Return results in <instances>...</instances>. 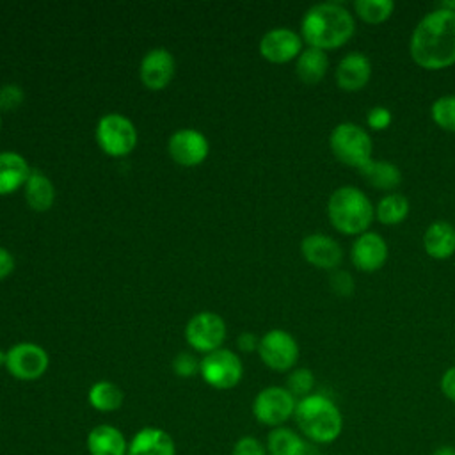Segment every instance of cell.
I'll list each match as a JSON object with an SVG mask.
<instances>
[{"label": "cell", "mask_w": 455, "mask_h": 455, "mask_svg": "<svg viewBox=\"0 0 455 455\" xmlns=\"http://www.w3.org/2000/svg\"><path fill=\"white\" fill-rule=\"evenodd\" d=\"M302 258L322 270H336L343 261V249L336 238L323 233H311L300 242Z\"/></svg>", "instance_id": "obj_16"}, {"label": "cell", "mask_w": 455, "mask_h": 455, "mask_svg": "<svg viewBox=\"0 0 455 455\" xmlns=\"http://www.w3.org/2000/svg\"><path fill=\"white\" fill-rule=\"evenodd\" d=\"M421 242L432 259H450L455 254V226L448 220H434L425 229Z\"/></svg>", "instance_id": "obj_20"}, {"label": "cell", "mask_w": 455, "mask_h": 455, "mask_svg": "<svg viewBox=\"0 0 455 455\" xmlns=\"http://www.w3.org/2000/svg\"><path fill=\"white\" fill-rule=\"evenodd\" d=\"M236 345L242 352H258V347H259V338L252 332H242L238 338H236Z\"/></svg>", "instance_id": "obj_38"}, {"label": "cell", "mask_w": 455, "mask_h": 455, "mask_svg": "<svg viewBox=\"0 0 455 455\" xmlns=\"http://www.w3.org/2000/svg\"><path fill=\"white\" fill-rule=\"evenodd\" d=\"M295 423L309 441L329 444L336 441L343 430V414L338 405L320 393H311L297 400Z\"/></svg>", "instance_id": "obj_4"}, {"label": "cell", "mask_w": 455, "mask_h": 455, "mask_svg": "<svg viewBox=\"0 0 455 455\" xmlns=\"http://www.w3.org/2000/svg\"><path fill=\"white\" fill-rule=\"evenodd\" d=\"M5 361H7V352L0 348V366H5Z\"/></svg>", "instance_id": "obj_41"}, {"label": "cell", "mask_w": 455, "mask_h": 455, "mask_svg": "<svg viewBox=\"0 0 455 455\" xmlns=\"http://www.w3.org/2000/svg\"><path fill=\"white\" fill-rule=\"evenodd\" d=\"M430 117L444 132L455 133V94H444L432 101Z\"/></svg>", "instance_id": "obj_29"}, {"label": "cell", "mask_w": 455, "mask_h": 455, "mask_svg": "<svg viewBox=\"0 0 455 455\" xmlns=\"http://www.w3.org/2000/svg\"><path fill=\"white\" fill-rule=\"evenodd\" d=\"M371 78V60L363 52H348L341 57L334 69L336 85L345 92H357L368 85Z\"/></svg>", "instance_id": "obj_17"}, {"label": "cell", "mask_w": 455, "mask_h": 455, "mask_svg": "<svg viewBox=\"0 0 455 455\" xmlns=\"http://www.w3.org/2000/svg\"><path fill=\"white\" fill-rule=\"evenodd\" d=\"M96 142L100 149L114 158L130 155L137 146V128L135 124L123 114L110 112L98 119Z\"/></svg>", "instance_id": "obj_6"}, {"label": "cell", "mask_w": 455, "mask_h": 455, "mask_svg": "<svg viewBox=\"0 0 455 455\" xmlns=\"http://www.w3.org/2000/svg\"><path fill=\"white\" fill-rule=\"evenodd\" d=\"M359 172L366 183L387 194L395 192V188L402 183L400 167L387 160H370L363 169H359Z\"/></svg>", "instance_id": "obj_24"}, {"label": "cell", "mask_w": 455, "mask_h": 455, "mask_svg": "<svg viewBox=\"0 0 455 455\" xmlns=\"http://www.w3.org/2000/svg\"><path fill=\"white\" fill-rule=\"evenodd\" d=\"M268 455H307L309 446L295 430L288 427L272 428L267 435Z\"/></svg>", "instance_id": "obj_25"}, {"label": "cell", "mask_w": 455, "mask_h": 455, "mask_svg": "<svg viewBox=\"0 0 455 455\" xmlns=\"http://www.w3.org/2000/svg\"><path fill=\"white\" fill-rule=\"evenodd\" d=\"M0 128H2V114H0Z\"/></svg>", "instance_id": "obj_42"}, {"label": "cell", "mask_w": 455, "mask_h": 455, "mask_svg": "<svg viewBox=\"0 0 455 455\" xmlns=\"http://www.w3.org/2000/svg\"><path fill=\"white\" fill-rule=\"evenodd\" d=\"M89 455H128V441L124 434L108 423L96 425L85 437Z\"/></svg>", "instance_id": "obj_19"}, {"label": "cell", "mask_w": 455, "mask_h": 455, "mask_svg": "<svg viewBox=\"0 0 455 455\" xmlns=\"http://www.w3.org/2000/svg\"><path fill=\"white\" fill-rule=\"evenodd\" d=\"M411 212V203L407 196L400 192H389L379 199L375 206V219L384 226L402 224Z\"/></svg>", "instance_id": "obj_27"}, {"label": "cell", "mask_w": 455, "mask_h": 455, "mask_svg": "<svg viewBox=\"0 0 455 455\" xmlns=\"http://www.w3.org/2000/svg\"><path fill=\"white\" fill-rule=\"evenodd\" d=\"M128 455H176V443L160 427H142L128 441Z\"/></svg>", "instance_id": "obj_18"}, {"label": "cell", "mask_w": 455, "mask_h": 455, "mask_svg": "<svg viewBox=\"0 0 455 455\" xmlns=\"http://www.w3.org/2000/svg\"><path fill=\"white\" fill-rule=\"evenodd\" d=\"M199 364H201V359H196L188 352H181L172 359V371L181 379H188L199 373Z\"/></svg>", "instance_id": "obj_32"}, {"label": "cell", "mask_w": 455, "mask_h": 455, "mask_svg": "<svg viewBox=\"0 0 455 455\" xmlns=\"http://www.w3.org/2000/svg\"><path fill=\"white\" fill-rule=\"evenodd\" d=\"M352 7L354 14L368 25H380L387 21L395 12L393 0H355Z\"/></svg>", "instance_id": "obj_28"}, {"label": "cell", "mask_w": 455, "mask_h": 455, "mask_svg": "<svg viewBox=\"0 0 455 455\" xmlns=\"http://www.w3.org/2000/svg\"><path fill=\"white\" fill-rule=\"evenodd\" d=\"M439 386H441L443 395H444L450 402L455 403V366H450V368L443 373Z\"/></svg>", "instance_id": "obj_36"}, {"label": "cell", "mask_w": 455, "mask_h": 455, "mask_svg": "<svg viewBox=\"0 0 455 455\" xmlns=\"http://www.w3.org/2000/svg\"><path fill=\"white\" fill-rule=\"evenodd\" d=\"M89 405L98 412H114L124 402L123 389L112 380H98L87 391Z\"/></svg>", "instance_id": "obj_26"}, {"label": "cell", "mask_w": 455, "mask_h": 455, "mask_svg": "<svg viewBox=\"0 0 455 455\" xmlns=\"http://www.w3.org/2000/svg\"><path fill=\"white\" fill-rule=\"evenodd\" d=\"M23 196H25V201L30 206V210L43 213L52 208V204L55 201V188H53L52 180L43 171L32 169V172L23 187Z\"/></svg>", "instance_id": "obj_22"}, {"label": "cell", "mask_w": 455, "mask_h": 455, "mask_svg": "<svg viewBox=\"0 0 455 455\" xmlns=\"http://www.w3.org/2000/svg\"><path fill=\"white\" fill-rule=\"evenodd\" d=\"M304 41L299 32L288 27H275L259 39V55L272 64H286L295 60L304 50Z\"/></svg>", "instance_id": "obj_12"}, {"label": "cell", "mask_w": 455, "mask_h": 455, "mask_svg": "<svg viewBox=\"0 0 455 455\" xmlns=\"http://www.w3.org/2000/svg\"><path fill=\"white\" fill-rule=\"evenodd\" d=\"M327 219L338 233L359 236L370 231L375 220V206L361 188L341 185L327 199Z\"/></svg>", "instance_id": "obj_3"}, {"label": "cell", "mask_w": 455, "mask_h": 455, "mask_svg": "<svg viewBox=\"0 0 455 455\" xmlns=\"http://www.w3.org/2000/svg\"><path fill=\"white\" fill-rule=\"evenodd\" d=\"M315 387V375L309 368H293L286 379V389L295 396V398H304L311 395Z\"/></svg>", "instance_id": "obj_30"}, {"label": "cell", "mask_w": 455, "mask_h": 455, "mask_svg": "<svg viewBox=\"0 0 455 455\" xmlns=\"http://www.w3.org/2000/svg\"><path fill=\"white\" fill-rule=\"evenodd\" d=\"M297 398L283 386L263 387L252 400V414L265 427H283L293 414Z\"/></svg>", "instance_id": "obj_8"}, {"label": "cell", "mask_w": 455, "mask_h": 455, "mask_svg": "<svg viewBox=\"0 0 455 455\" xmlns=\"http://www.w3.org/2000/svg\"><path fill=\"white\" fill-rule=\"evenodd\" d=\"M299 34L311 48L338 50L354 37L355 16L338 2H320L304 12Z\"/></svg>", "instance_id": "obj_2"}, {"label": "cell", "mask_w": 455, "mask_h": 455, "mask_svg": "<svg viewBox=\"0 0 455 455\" xmlns=\"http://www.w3.org/2000/svg\"><path fill=\"white\" fill-rule=\"evenodd\" d=\"M327 69H329L327 52H322L318 48L306 46L300 52V55L295 59V73L299 80L306 85H316L318 82H322Z\"/></svg>", "instance_id": "obj_23"}, {"label": "cell", "mask_w": 455, "mask_h": 455, "mask_svg": "<svg viewBox=\"0 0 455 455\" xmlns=\"http://www.w3.org/2000/svg\"><path fill=\"white\" fill-rule=\"evenodd\" d=\"M412 62L427 71L455 64V12L435 5L414 27L409 39Z\"/></svg>", "instance_id": "obj_1"}, {"label": "cell", "mask_w": 455, "mask_h": 455, "mask_svg": "<svg viewBox=\"0 0 455 455\" xmlns=\"http://www.w3.org/2000/svg\"><path fill=\"white\" fill-rule=\"evenodd\" d=\"M25 100V92L18 84H5L0 87V114L16 110Z\"/></svg>", "instance_id": "obj_31"}, {"label": "cell", "mask_w": 455, "mask_h": 455, "mask_svg": "<svg viewBox=\"0 0 455 455\" xmlns=\"http://www.w3.org/2000/svg\"><path fill=\"white\" fill-rule=\"evenodd\" d=\"M201 379L213 389H233L243 377V364L240 357L229 348H217L204 354L199 364Z\"/></svg>", "instance_id": "obj_7"}, {"label": "cell", "mask_w": 455, "mask_h": 455, "mask_svg": "<svg viewBox=\"0 0 455 455\" xmlns=\"http://www.w3.org/2000/svg\"><path fill=\"white\" fill-rule=\"evenodd\" d=\"M176 73L174 55L165 48L149 50L139 66V76L146 89L162 91L165 89Z\"/></svg>", "instance_id": "obj_15"}, {"label": "cell", "mask_w": 455, "mask_h": 455, "mask_svg": "<svg viewBox=\"0 0 455 455\" xmlns=\"http://www.w3.org/2000/svg\"><path fill=\"white\" fill-rule=\"evenodd\" d=\"M437 5H439V7H443V9H448V11L455 12V0H446V2H439Z\"/></svg>", "instance_id": "obj_40"}, {"label": "cell", "mask_w": 455, "mask_h": 455, "mask_svg": "<svg viewBox=\"0 0 455 455\" xmlns=\"http://www.w3.org/2000/svg\"><path fill=\"white\" fill-rule=\"evenodd\" d=\"M14 267H16V261L12 252L7 251L5 247H0V279H5L7 275H11Z\"/></svg>", "instance_id": "obj_37"}, {"label": "cell", "mask_w": 455, "mask_h": 455, "mask_svg": "<svg viewBox=\"0 0 455 455\" xmlns=\"http://www.w3.org/2000/svg\"><path fill=\"white\" fill-rule=\"evenodd\" d=\"M329 149L338 162L357 171L373 160V140L370 132L350 121L338 123L331 130Z\"/></svg>", "instance_id": "obj_5"}, {"label": "cell", "mask_w": 455, "mask_h": 455, "mask_svg": "<svg viewBox=\"0 0 455 455\" xmlns=\"http://www.w3.org/2000/svg\"><path fill=\"white\" fill-rule=\"evenodd\" d=\"M32 169L25 156L16 151L0 153V196L12 194L25 187Z\"/></svg>", "instance_id": "obj_21"}, {"label": "cell", "mask_w": 455, "mask_h": 455, "mask_svg": "<svg viewBox=\"0 0 455 455\" xmlns=\"http://www.w3.org/2000/svg\"><path fill=\"white\" fill-rule=\"evenodd\" d=\"M329 283H331L332 291H334L338 297H350L352 291H354V279H352V275H350L348 272H345V270H339V268L332 270Z\"/></svg>", "instance_id": "obj_35"}, {"label": "cell", "mask_w": 455, "mask_h": 455, "mask_svg": "<svg viewBox=\"0 0 455 455\" xmlns=\"http://www.w3.org/2000/svg\"><path fill=\"white\" fill-rule=\"evenodd\" d=\"M226 334V322L213 311H201L194 315L185 325L187 343L201 354H210L217 348H222Z\"/></svg>", "instance_id": "obj_10"}, {"label": "cell", "mask_w": 455, "mask_h": 455, "mask_svg": "<svg viewBox=\"0 0 455 455\" xmlns=\"http://www.w3.org/2000/svg\"><path fill=\"white\" fill-rule=\"evenodd\" d=\"M167 151L176 164L183 167H196L206 160L210 153V142L199 130L181 128L169 137Z\"/></svg>", "instance_id": "obj_13"}, {"label": "cell", "mask_w": 455, "mask_h": 455, "mask_svg": "<svg viewBox=\"0 0 455 455\" xmlns=\"http://www.w3.org/2000/svg\"><path fill=\"white\" fill-rule=\"evenodd\" d=\"M391 121H393V114L387 107L377 105L366 112V124L373 132H382V130L389 128Z\"/></svg>", "instance_id": "obj_33"}, {"label": "cell", "mask_w": 455, "mask_h": 455, "mask_svg": "<svg viewBox=\"0 0 455 455\" xmlns=\"http://www.w3.org/2000/svg\"><path fill=\"white\" fill-rule=\"evenodd\" d=\"M389 256V247L387 242L382 235L375 231H366L359 236L350 245V261L352 265L364 274H373L380 270Z\"/></svg>", "instance_id": "obj_14"}, {"label": "cell", "mask_w": 455, "mask_h": 455, "mask_svg": "<svg viewBox=\"0 0 455 455\" xmlns=\"http://www.w3.org/2000/svg\"><path fill=\"white\" fill-rule=\"evenodd\" d=\"M299 343L284 329H270L259 338L258 355L274 371H290L299 361Z\"/></svg>", "instance_id": "obj_9"}, {"label": "cell", "mask_w": 455, "mask_h": 455, "mask_svg": "<svg viewBox=\"0 0 455 455\" xmlns=\"http://www.w3.org/2000/svg\"><path fill=\"white\" fill-rule=\"evenodd\" d=\"M50 366L48 352L30 341H21L12 345L7 350V361L5 370L16 379V380H37L41 379Z\"/></svg>", "instance_id": "obj_11"}, {"label": "cell", "mask_w": 455, "mask_h": 455, "mask_svg": "<svg viewBox=\"0 0 455 455\" xmlns=\"http://www.w3.org/2000/svg\"><path fill=\"white\" fill-rule=\"evenodd\" d=\"M231 455H268V451L259 439L252 435H243L233 444Z\"/></svg>", "instance_id": "obj_34"}, {"label": "cell", "mask_w": 455, "mask_h": 455, "mask_svg": "<svg viewBox=\"0 0 455 455\" xmlns=\"http://www.w3.org/2000/svg\"><path fill=\"white\" fill-rule=\"evenodd\" d=\"M432 455H455V448H453V446H448V444H444V446H439V448H435Z\"/></svg>", "instance_id": "obj_39"}]
</instances>
